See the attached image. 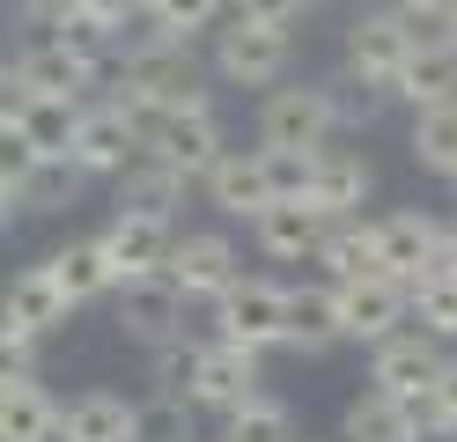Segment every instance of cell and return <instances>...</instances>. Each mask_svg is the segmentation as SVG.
<instances>
[{
	"label": "cell",
	"mask_w": 457,
	"mask_h": 442,
	"mask_svg": "<svg viewBox=\"0 0 457 442\" xmlns=\"http://www.w3.org/2000/svg\"><path fill=\"white\" fill-rule=\"evenodd\" d=\"M119 206L126 214H162L170 221V206H185V177L170 163H155V155H133L119 170Z\"/></svg>",
	"instance_id": "obj_25"
},
{
	"label": "cell",
	"mask_w": 457,
	"mask_h": 442,
	"mask_svg": "<svg viewBox=\"0 0 457 442\" xmlns=\"http://www.w3.org/2000/svg\"><path fill=\"white\" fill-rule=\"evenodd\" d=\"M81 8H89V0H22V15L37 29H67V22H81Z\"/></svg>",
	"instance_id": "obj_44"
},
{
	"label": "cell",
	"mask_w": 457,
	"mask_h": 442,
	"mask_svg": "<svg viewBox=\"0 0 457 442\" xmlns=\"http://www.w3.org/2000/svg\"><path fill=\"white\" fill-rule=\"evenodd\" d=\"M244 22H266V29H295L310 15V0H228Z\"/></svg>",
	"instance_id": "obj_43"
},
{
	"label": "cell",
	"mask_w": 457,
	"mask_h": 442,
	"mask_svg": "<svg viewBox=\"0 0 457 442\" xmlns=\"http://www.w3.org/2000/svg\"><path fill=\"white\" fill-rule=\"evenodd\" d=\"M192 362H199V346H185V332L162 339L155 346V391L162 398H192Z\"/></svg>",
	"instance_id": "obj_37"
},
{
	"label": "cell",
	"mask_w": 457,
	"mask_h": 442,
	"mask_svg": "<svg viewBox=\"0 0 457 442\" xmlns=\"http://www.w3.org/2000/svg\"><path fill=\"white\" fill-rule=\"evenodd\" d=\"M22 104H30V81H22L8 59H0V126H15V118H22Z\"/></svg>",
	"instance_id": "obj_45"
},
{
	"label": "cell",
	"mask_w": 457,
	"mask_h": 442,
	"mask_svg": "<svg viewBox=\"0 0 457 442\" xmlns=\"http://www.w3.org/2000/svg\"><path fill=\"white\" fill-rule=\"evenodd\" d=\"M369 185H377V170H369L354 147H318V155H310V206H318L325 221H347L354 206L369 199Z\"/></svg>",
	"instance_id": "obj_16"
},
{
	"label": "cell",
	"mask_w": 457,
	"mask_h": 442,
	"mask_svg": "<svg viewBox=\"0 0 457 442\" xmlns=\"http://www.w3.org/2000/svg\"><path fill=\"white\" fill-rule=\"evenodd\" d=\"M450 185H457V177H450Z\"/></svg>",
	"instance_id": "obj_49"
},
{
	"label": "cell",
	"mask_w": 457,
	"mask_h": 442,
	"mask_svg": "<svg viewBox=\"0 0 457 442\" xmlns=\"http://www.w3.org/2000/svg\"><path fill=\"white\" fill-rule=\"evenodd\" d=\"M0 442H60V398L37 376L0 383Z\"/></svg>",
	"instance_id": "obj_19"
},
{
	"label": "cell",
	"mask_w": 457,
	"mask_h": 442,
	"mask_svg": "<svg viewBox=\"0 0 457 442\" xmlns=\"http://www.w3.org/2000/svg\"><path fill=\"white\" fill-rule=\"evenodd\" d=\"M45 273L60 280V295H67L74 310L119 288V273H111V258H104V244H96V236H74V244H60V251L45 258Z\"/></svg>",
	"instance_id": "obj_22"
},
{
	"label": "cell",
	"mask_w": 457,
	"mask_h": 442,
	"mask_svg": "<svg viewBox=\"0 0 457 442\" xmlns=\"http://www.w3.org/2000/svg\"><path fill=\"white\" fill-rule=\"evenodd\" d=\"M325 96H332V126H377V118H384V104H391V88L347 67L339 81H325Z\"/></svg>",
	"instance_id": "obj_31"
},
{
	"label": "cell",
	"mask_w": 457,
	"mask_h": 442,
	"mask_svg": "<svg viewBox=\"0 0 457 442\" xmlns=\"http://www.w3.org/2000/svg\"><path fill=\"white\" fill-rule=\"evenodd\" d=\"M74 118H81V104L74 96H30L22 104V140L37 147V155H67V140H74Z\"/></svg>",
	"instance_id": "obj_30"
},
{
	"label": "cell",
	"mask_w": 457,
	"mask_h": 442,
	"mask_svg": "<svg viewBox=\"0 0 457 442\" xmlns=\"http://www.w3.org/2000/svg\"><path fill=\"white\" fill-rule=\"evenodd\" d=\"M332 140V96L325 81H295L273 88L259 104V147H325Z\"/></svg>",
	"instance_id": "obj_7"
},
{
	"label": "cell",
	"mask_w": 457,
	"mask_h": 442,
	"mask_svg": "<svg viewBox=\"0 0 457 442\" xmlns=\"http://www.w3.org/2000/svg\"><path fill=\"white\" fill-rule=\"evenodd\" d=\"M280 346H295V354H332L339 346V303H332V288H288Z\"/></svg>",
	"instance_id": "obj_24"
},
{
	"label": "cell",
	"mask_w": 457,
	"mask_h": 442,
	"mask_svg": "<svg viewBox=\"0 0 457 442\" xmlns=\"http://www.w3.org/2000/svg\"><path fill=\"white\" fill-rule=\"evenodd\" d=\"M288 29H266V22H244V15H228V29H214V74L221 81H237V88H273L280 74H288Z\"/></svg>",
	"instance_id": "obj_4"
},
{
	"label": "cell",
	"mask_w": 457,
	"mask_h": 442,
	"mask_svg": "<svg viewBox=\"0 0 457 442\" xmlns=\"http://www.w3.org/2000/svg\"><path fill=\"white\" fill-rule=\"evenodd\" d=\"M325 229H332V221H325L310 199H273V206H259V214H251V236H259L266 258H318Z\"/></svg>",
	"instance_id": "obj_18"
},
{
	"label": "cell",
	"mask_w": 457,
	"mask_h": 442,
	"mask_svg": "<svg viewBox=\"0 0 457 442\" xmlns=\"http://www.w3.org/2000/svg\"><path fill=\"white\" fill-rule=\"evenodd\" d=\"M81 22L104 29L111 45H126V29H133V22H148V0H89V8H81Z\"/></svg>",
	"instance_id": "obj_40"
},
{
	"label": "cell",
	"mask_w": 457,
	"mask_h": 442,
	"mask_svg": "<svg viewBox=\"0 0 457 442\" xmlns=\"http://www.w3.org/2000/svg\"><path fill=\"white\" fill-rule=\"evenodd\" d=\"M228 0H148V22L170 29V38H192V29H207Z\"/></svg>",
	"instance_id": "obj_36"
},
{
	"label": "cell",
	"mask_w": 457,
	"mask_h": 442,
	"mask_svg": "<svg viewBox=\"0 0 457 442\" xmlns=\"http://www.w3.org/2000/svg\"><path fill=\"white\" fill-rule=\"evenodd\" d=\"M391 96L413 104V111L450 104V96H457V45H413V59L391 74Z\"/></svg>",
	"instance_id": "obj_23"
},
{
	"label": "cell",
	"mask_w": 457,
	"mask_h": 442,
	"mask_svg": "<svg viewBox=\"0 0 457 442\" xmlns=\"http://www.w3.org/2000/svg\"><path fill=\"white\" fill-rule=\"evenodd\" d=\"M310 8H325V0H310Z\"/></svg>",
	"instance_id": "obj_48"
},
{
	"label": "cell",
	"mask_w": 457,
	"mask_h": 442,
	"mask_svg": "<svg viewBox=\"0 0 457 442\" xmlns=\"http://www.w3.org/2000/svg\"><path fill=\"white\" fill-rule=\"evenodd\" d=\"M413 163L436 177H457V96L413 111Z\"/></svg>",
	"instance_id": "obj_28"
},
{
	"label": "cell",
	"mask_w": 457,
	"mask_h": 442,
	"mask_svg": "<svg viewBox=\"0 0 457 442\" xmlns=\"http://www.w3.org/2000/svg\"><path fill=\"white\" fill-rule=\"evenodd\" d=\"M67 155L89 170V177H119V170L140 155V118H133L126 104H81Z\"/></svg>",
	"instance_id": "obj_8"
},
{
	"label": "cell",
	"mask_w": 457,
	"mask_h": 442,
	"mask_svg": "<svg viewBox=\"0 0 457 442\" xmlns=\"http://www.w3.org/2000/svg\"><path fill=\"white\" fill-rule=\"evenodd\" d=\"M295 442H303V435H295Z\"/></svg>",
	"instance_id": "obj_50"
},
{
	"label": "cell",
	"mask_w": 457,
	"mask_h": 442,
	"mask_svg": "<svg viewBox=\"0 0 457 442\" xmlns=\"http://www.w3.org/2000/svg\"><path fill=\"white\" fill-rule=\"evenodd\" d=\"M119 332L140 339V346H162L185 332V288L170 273H140V280H119Z\"/></svg>",
	"instance_id": "obj_9"
},
{
	"label": "cell",
	"mask_w": 457,
	"mask_h": 442,
	"mask_svg": "<svg viewBox=\"0 0 457 442\" xmlns=\"http://www.w3.org/2000/svg\"><path fill=\"white\" fill-rule=\"evenodd\" d=\"M221 442H295V421H288V405H273V398H244L237 413H221Z\"/></svg>",
	"instance_id": "obj_33"
},
{
	"label": "cell",
	"mask_w": 457,
	"mask_h": 442,
	"mask_svg": "<svg viewBox=\"0 0 457 442\" xmlns=\"http://www.w3.org/2000/svg\"><path fill=\"white\" fill-rule=\"evenodd\" d=\"M413 45H420V38H413V22L398 15V8H369V15L347 22V67L369 74V81H384V88H391V74L413 59Z\"/></svg>",
	"instance_id": "obj_11"
},
{
	"label": "cell",
	"mask_w": 457,
	"mask_h": 442,
	"mask_svg": "<svg viewBox=\"0 0 457 442\" xmlns=\"http://www.w3.org/2000/svg\"><path fill=\"white\" fill-rule=\"evenodd\" d=\"M104 258H111V273L119 280H140V273H162V258H170V221L162 214H111L104 221Z\"/></svg>",
	"instance_id": "obj_14"
},
{
	"label": "cell",
	"mask_w": 457,
	"mask_h": 442,
	"mask_svg": "<svg viewBox=\"0 0 457 442\" xmlns=\"http://www.w3.org/2000/svg\"><path fill=\"white\" fill-rule=\"evenodd\" d=\"M384 8L406 15L420 45H450V8H457V0H384Z\"/></svg>",
	"instance_id": "obj_39"
},
{
	"label": "cell",
	"mask_w": 457,
	"mask_h": 442,
	"mask_svg": "<svg viewBox=\"0 0 457 442\" xmlns=\"http://www.w3.org/2000/svg\"><path fill=\"white\" fill-rule=\"evenodd\" d=\"M310 155H318V147H266L273 199H303V192H310Z\"/></svg>",
	"instance_id": "obj_38"
},
{
	"label": "cell",
	"mask_w": 457,
	"mask_h": 442,
	"mask_svg": "<svg viewBox=\"0 0 457 442\" xmlns=\"http://www.w3.org/2000/svg\"><path fill=\"white\" fill-rule=\"evenodd\" d=\"M436 369H443V339H436V332H420V324H413V332L398 324L391 339H377V362H369V383L413 405V398H428Z\"/></svg>",
	"instance_id": "obj_10"
},
{
	"label": "cell",
	"mask_w": 457,
	"mask_h": 442,
	"mask_svg": "<svg viewBox=\"0 0 457 442\" xmlns=\"http://www.w3.org/2000/svg\"><path fill=\"white\" fill-rule=\"evenodd\" d=\"M133 428H140V405L119 391H81L74 405H60L67 442H133Z\"/></svg>",
	"instance_id": "obj_20"
},
{
	"label": "cell",
	"mask_w": 457,
	"mask_h": 442,
	"mask_svg": "<svg viewBox=\"0 0 457 442\" xmlns=\"http://www.w3.org/2000/svg\"><path fill=\"white\" fill-rule=\"evenodd\" d=\"M15 74L30 81V96H89V88L111 74V38L89 22H67V29H45V38L15 59Z\"/></svg>",
	"instance_id": "obj_2"
},
{
	"label": "cell",
	"mask_w": 457,
	"mask_h": 442,
	"mask_svg": "<svg viewBox=\"0 0 457 442\" xmlns=\"http://www.w3.org/2000/svg\"><path fill=\"white\" fill-rule=\"evenodd\" d=\"M67 295H60V280L45 273V265H22V273L0 288V324H15V332H30V339H45V332H60L67 324Z\"/></svg>",
	"instance_id": "obj_17"
},
{
	"label": "cell",
	"mask_w": 457,
	"mask_h": 442,
	"mask_svg": "<svg viewBox=\"0 0 457 442\" xmlns=\"http://www.w3.org/2000/svg\"><path fill=\"white\" fill-rule=\"evenodd\" d=\"M339 435H347V442H420L413 405L391 398V391H361V398L347 405V421H339Z\"/></svg>",
	"instance_id": "obj_26"
},
{
	"label": "cell",
	"mask_w": 457,
	"mask_h": 442,
	"mask_svg": "<svg viewBox=\"0 0 457 442\" xmlns=\"http://www.w3.org/2000/svg\"><path fill=\"white\" fill-rule=\"evenodd\" d=\"M332 303H339V339H361V346L391 339L398 324L413 317L406 280H391V273H354V280H332Z\"/></svg>",
	"instance_id": "obj_5"
},
{
	"label": "cell",
	"mask_w": 457,
	"mask_h": 442,
	"mask_svg": "<svg viewBox=\"0 0 457 442\" xmlns=\"http://www.w3.org/2000/svg\"><path fill=\"white\" fill-rule=\"evenodd\" d=\"M140 155L170 163L185 185H192V177H207L214 155H221V118H214V104H185V111L148 118V133H140Z\"/></svg>",
	"instance_id": "obj_3"
},
{
	"label": "cell",
	"mask_w": 457,
	"mask_h": 442,
	"mask_svg": "<svg viewBox=\"0 0 457 442\" xmlns=\"http://www.w3.org/2000/svg\"><path fill=\"white\" fill-rule=\"evenodd\" d=\"M81 185H89V170H81L74 155H37V170L15 185V206H30V214H60V206H74Z\"/></svg>",
	"instance_id": "obj_27"
},
{
	"label": "cell",
	"mask_w": 457,
	"mask_h": 442,
	"mask_svg": "<svg viewBox=\"0 0 457 442\" xmlns=\"http://www.w3.org/2000/svg\"><path fill=\"white\" fill-rule=\"evenodd\" d=\"M8 221H15V192L0 185V229H8Z\"/></svg>",
	"instance_id": "obj_46"
},
{
	"label": "cell",
	"mask_w": 457,
	"mask_h": 442,
	"mask_svg": "<svg viewBox=\"0 0 457 442\" xmlns=\"http://www.w3.org/2000/svg\"><path fill=\"white\" fill-rule=\"evenodd\" d=\"M133 442H192V398H140V428Z\"/></svg>",
	"instance_id": "obj_35"
},
{
	"label": "cell",
	"mask_w": 457,
	"mask_h": 442,
	"mask_svg": "<svg viewBox=\"0 0 457 442\" xmlns=\"http://www.w3.org/2000/svg\"><path fill=\"white\" fill-rule=\"evenodd\" d=\"M162 273L178 280V288H185V303H192V295H221L228 280L244 273V258H237V244H228L221 229H192V236H170Z\"/></svg>",
	"instance_id": "obj_13"
},
{
	"label": "cell",
	"mask_w": 457,
	"mask_h": 442,
	"mask_svg": "<svg viewBox=\"0 0 457 442\" xmlns=\"http://www.w3.org/2000/svg\"><path fill=\"white\" fill-rule=\"evenodd\" d=\"M413 428L436 435V442H457V354H443L436 383H428V398H413Z\"/></svg>",
	"instance_id": "obj_32"
},
{
	"label": "cell",
	"mask_w": 457,
	"mask_h": 442,
	"mask_svg": "<svg viewBox=\"0 0 457 442\" xmlns=\"http://www.w3.org/2000/svg\"><path fill=\"white\" fill-rule=\"evenodd\" d=\"M207 199L221 214L251 221L259 206H273V177H266V147H221L214 170H207Z\"/></svg>",
	"instance_id": "obj_15"
},
{
	"label": "cell",
	"mask_w": 457,
	"mask_h": 442,
	"mask_svg": "<svg viewBox=\"0 0 457 442\" xmlns=\"http://www.w3.org/2000/svg\"><path fill=\"white\" fill-rule=\"evenodd\" d=\"M30 170H37V147L22 140V126H0V185L15 192V185H22Z\"/></svg>",
	"instance_id": "obj_41"
},
{
	"label": "cell",
	"mask_w": 457,
	"mask_h": 442,
	"mask_svg": "<svg viewBox=\"0 0 457 442\" xmlns=\"http://www.w3.org/2000/svg\"><path fill=\"white\" fill-rule=\"evenodd\" d=\"M15 376H37V339L0 324V383H15Z\"/></svg>",
	"instance_id": "obj_42"
},
{
	"label": "cell",
	"mask_w": 457,
	"mask_h": 442,
	"mask_svg": "<svg viewBox=\"0 0 457 442\" xmlns=\"http://www.w3.org/2000/svg\"><path fill=\"white\" fill-rule=\"evenodd\" d=\"M450 45H457V8H450Z\"/></svg>",
	"instance_id": "obj_47"
},
{
	"label": "cell",
	"mask_w": 457,
	"mask_h": 442,
	"mask_svg": "<svg viewBox=\"0 0 457 442\" xmlns=\"http://www.w3.org/2000/svg\"><path fill=\"white\" fill-rule=\"evenodd\" d=\"M406 295H413V324H420V332L457 339V273H443V280H406Z\"/></svg>",
	"instance_id": "obj_34"
},
{
	"label": "cell",
	"mask_w": 457,
	"mask_h": 442,
	"mask_svg": "<svg viewBox=\"0 0 457 442\" xmlns=\"http://www.w3.org/2000/svg\"><path fill=\"white\" fill-rule=\"evenodd\" d=\"M318 258L332 265V280H354V273H377V221H332L325 229V244H318Z\"/></svg>",
	"instance_id": "obj_29"
},
{
	"label": "cell",
	"mask_w": 457,
	"mask_h": 442,
	"mask_svg": "<svg viewBox=\"0 0 457 442\" xmlns=\"http://www.w3.org/2000/svg\"><path fill=\"white\" fill-rule=\"evenodd\" d=\"M244 398H259V354L237 346V339L199 346V362H192V405H207V413H237Z\"/></svg>",
	"instance_id": "obj_12"
},
{
	"label": "cell",
	"mask_w": 457,
	"mask_h": 442,
	"mask_svg": "<svg viewBox=\"0 0 457 442\" xmlns=\"http://www.w3.org/2000/svg\"><path fill=\"white\" fill-rule=\"evenodd\" d=\"M436 244H443V221H428V214H384L377 221V273L413 280Z\"/></svg>",
	"instance_id": "obj_21"
},
{
	"label": "cell",
	"mask_w": 457,
	"mask_h": 442,
	"mask_svg": "<svg viewBox=\"0 0 457 442\" xmlns=\"http://www.w3.org/2000/svg\"><path fill=\"white\" fill-rule=\"evenodd\" d=\"M111 104H126L148 133V118L162 111H185V104H207L199 88V67H192V38H170V29L148 22V38H133L111 67Z\"/></svg>",
	"instance_id": "obj_1"
},
{
	"label": "cell",
	"mask_w": 457,
	"mask_h": 442,
	"mask_svg": "<svg viewBox=\"0 0 457 442\" xmlns=\"http://www.w3.org/2000/svg\"><path fill=\"white\" fill-rule=\"evenodd\" d=\"M280 317H288V288H280V280L237 273V280L214 295V324H221V339H237V346H251V354L280 346Z\"/></svg>",
	"instance_id": "obj_6"
}]
</instances>
